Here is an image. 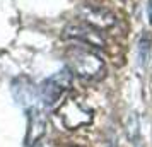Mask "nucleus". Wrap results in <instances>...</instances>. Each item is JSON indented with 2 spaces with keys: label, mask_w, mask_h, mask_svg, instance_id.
<instances>
[{
  "label": "nucleus",
  "mask_w": 152,
  "mask_h": 147,
  "mask_svg": "<svg viewBox=\"0 0 152 147\" xmlns=\"http://www.w3.org/2000/svg\"><path fill=\"white\" fill-rule=\"evenodd\" d=\"M63 38L65 39H70V41L80 43V45H86V46H91V48H104L106 45V39L103 38L101 31L91 28L87 24H69L67 28L63 29Z\"/></svg>",
  "instance_id": "obj_5"
},
{
  "label": "nucleus",
  "mask_w": 152,
  "mask_h": 147,
  "mask_svg": "<svg viewBox=\"0 0 152 147\" xmlns=\"http://www.w3.org/2000/svg\"><path fill=\"white\" fill-rule=\"evenodd\" d=\"M58 116L65 128L77 130L92 121V110L77 98H67L58 106Z\"/></svg>",
  "instance_id": "obj_2"
},
{
  "label": "nucleus",
  "mask_w": 152,
  "mask_h": 147,
  "mask_svg": "<svg viewBox=\"0 0 152 147\" xmlns=\"http://www.w3.org/2000/svg\"><path fill=\"white\" fill-rule=\"evenodd\" d=\"M12 96H14L15 103L24 108H33L38 99V87L34 86V82L26 75L15 77L12 80Z\"/></svg>",
  "instance_id": "obj_7"
},
{
  "label": "nucleus",
  "mask_w": 152,
  "mask_h": 147,
  "mask_svg": "<svg viewBox=\"0 0 152 147\" xmlns=\"http://www.w3.org/2000/svg\"><path fill=\"white\" fill-rule=\"evenodd\" d=\"M149 19H151V24H152V0H149Z\"/></svg>",
  "instance_id": "obj_9"
},
{
  "label": "nucleus",
  "mask_w": 152,
  "mask_h": 147,
  "mask_svg": "<svg viewBox=\"0 0 152 147\" xmlns=\"http://www.w3.org/2000/svg\"><path fill=\"white\" fill-rule=\"evenodd\" d=\"M151 50H152V39L149 34H142L138 41V50H137V58L140 67H147L149 58H151Z\"/></svg>",
  "instance_id": "obj_8"
},
{
  "label": "nucleus",
  "mask_w": 152,
  "mask_h": 147,
  "mask_svg": "<svg viewBox=\"0 0 152 147\" xmlns=\"http://www.w3.org/2000/svg\"><path fill=\"white\" fill-rule=\"evenodd\" d=\"M77 15L84 24H87L97 31L110 29L116 24V17L113 12H110L104 7L94 5V4H80L77 9Z\"/></svg>",
  "instance_id": "obj_4"
},
{
  "label": "nucleus",
  "mask_w": 152,
  "mask_h": 147,
  "mask_svg": "<svg viewBox=\"0 0 152 147\" xmlns=\"http://www.w3.org/2000/svg\"><path fill=\"white\" fill-rule=\"evenodd\" d=\"M67 69L72 72V75L84 79V80H99L104 77L106 65L103 58L96 53V50L77 43L74 46H69L65 53Z\"/></svg>",
  "instance_id": "obj_1"
},
{
  "label": "nucleus",
  "mask_w": 152,
  "mask_h": 147,
  "mask_svg": "<svg viewBox=\"0 0 152 147\" xmlns=\"http://www.w3.org/2000/svg\"><path fill=\"white\" fill-rule=\"evenodd\" d=\"M46 115L38 108L33 106L28 110V130H26V147H36L46 133Z\"/></svg>",
  "instance_id": "obj_6"
},
{
  "label": "nucleus",
  "mask_w": 152,
  "mask_h": 147,
  "mask_svg": "<svg viewBox=\"0 0 152 147\" xmlns=\"http://www.w3.org/2000/svg\"><path fill=\"white\" fill-rule=\"evenodd\" d=\"M108 147H116V140H110V144H108Z\"/></svg>",
  "instance_id": "obj_10"
},
{
  "label": "nucleus",
  "mask_w": 152,
  "mask_h": 147,
  "mask_svg": "<svg viewBox=\"0 0 152 147\" xmlns=\"http://www.w3.org/2000/svg\"><path fill=\"white\" fill-rule=\"evenodd\" d=\"M70 84H72V72L69 69H63L43 80V84L38 87V98L41 99L43 106L50 108L56 101H60V98L70 87Z\"/></svg>",
  "instance_id": "obj_3"
}]
</instances>
